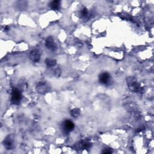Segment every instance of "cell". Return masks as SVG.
I'll use <instances>...</instances> for the list:
<instances>
[{
  "label": "cell",
  "mask_w": 154,
  "mask_h": 154,
  "mask_svg": "<svg viewBox=\"0 0 154 154\" xmlns=\"http://www.w3.org/2000/svg\"><path fill=\"white\" fill-rule=\"evenodd\" d=\"M45 63L48 67H53L56 65V60L50 58H46L45 60Z\"/></svg>",
  "instance_id": "30bf717a"
},
{
  "label": "cell",
  "mask_w": 154,
  "mask_h": 154,
  "mask_svg": "<svg viewBox=\"0 0 154 154\" xmlns=\"http://www.w3.org/2000/svg\"><path fill=\"white\" fill-rule=\"evenodd\" d=\"M70 114L73 117L76 118L80 114V109L79 108H74L71 110Z\"/></svg>",
  "instance_id": "7c38bea8"
},
{
  "label": "cell",
  "mask_w": 154,
  "mask_h": 154,
  "mask_svg": "<svg viewBox=\"0 0 154 154\" xmlns=\"http://www.w3.org/2000/svg\"><path fill=\"white\" fill-rule=\"evenodd\" d=\"M41 57V53L39 49H32L29 53V58L33 61L37 63L40 61Z\"/></svg>",
  "instance_id": "52a82bcc"
},
{
  "label": "cell",
  "mask_w": 154,
  "mask_h": 154,
  "mask_svg": "<svg viewBox=\"0 0 154 154\" xmlns=\"http://www.w3.org/2000/svg\"><path fill=\"white\" fill-rule=\"evenodd\" d=\"M112 152V151L111 150V149H109V148L104 149L102 151V153H105V154H109V153H111Z\"/></svg>",
  "instance_id": "5bb4252c"
},
{
  "label": "cell",
  "mask_w": 154,
  "mask_h": 154,
  "mask_svg": "<svg viewBox=\"0 0 154 154\" xmlns=\"http://www.w3.org/2000/svg\"><path fill=\"white\" fill-rule=\"evenodd\" d=\"M99 82L105 85H109L111 84V76L108 72H103L99 76Z\"/></svg>",
  "instance_id": "277c9868"
},
{
  "label": "cell",
  "mask_w": 154,
  "mask_h": 154,
  "mask_svg": "<svg viewBox=\"0 0 154 154\" xmlns=\"http://www.w3.org/2000/svg\"><path fill=\"white\" fill-rule=\"evenodd\" d=\"M80 14L82 17H86L88 14V9L86 7H83L81 10Z\"/></svg>",
  "instance_id": "4fadbf2b"
},
{
  "label": "cell",
  "mask_w": 154,
  "mask_h": 154,
  "mask_svg": "<svg viewBox=\"0 0 154 154\" xmlns=\"http://www.w3.org/2000/svg\"><path fill=\"white\" fill-rule=\"evenodd\" d=\"M45 46L48 49L52 51L57 49V45L54 42L53 37L51 36H49L47 37L45 41Z\"/></svg>",
  "instance_id": "8992f818"
},
{
  "label": "cell",
  "mask_w": 154,
  "mask_h": 154,
  "mask_svg": "<svg viewBox=\"0 0 154 154\" xmlns=\"http://www.w3.org/2000/svg\"><path fill=\"white\" fill-rule=\"evenodd\" d=\"M128 84L130 90L134 92H138L141 90V87L140 84L137 82L135 79L132 77L128 78Z\"/></svg>",
  "instance_id": "3957f363"
},
{
  "label": "cell",
  "mask_w": 154,
  "mask_h": 154,
  "mask_svg": "<svg viewBox=\"0 0 154 154\" xmlns=\"http://www.w3.org/2000/svg\"><path fill=\"white\" fill-rule=\"evenodd\" d=\"M49 7L51 10H58L61 7V1L59 0L52 1L49 3Z\"/></svg>",
  "instance_id": "9c48e42d"
},
{
  "label": "cell",
  "mask_w": 154,
  "mask_h": 154,
  "mask_svg": "<svg viewBox=\"0 0 154 154\" xmlns=\"http://www.w3.org/2000/svg\"><path fill=\"white\" fill-rule=\"evenodd\" d=\"M79 146L82 149H87L91 146V144L88 141H83L79 143Z\"/></svg>",
  "instance_id": "8fae6325"
},
{
  "label": "cell",
  "mask_w": 154,
  "mask_h": 154,
  "mask_svg": "<svg viewBox=\"0 0 154 154\" xmlns=\"http://www.w3.org/2000/svg\"><path fill=\"white\" fill-rule=\"evenodd\" d=\"M9 29H10V28H9V27H8V26H6L4 28V31H8Z\"/></svg>",
  "instance_id": "9a60e30c"
},
{
  "label": "cell",
  "mask_w": 154,
  "mask_h": 154,
  "mask_svg": "<svg viewBox=\"0 0 154 154\" xmlns=\"http://www.w3.org/2000/svg\"><path fill=\"white\" fill-rule=\"evenodd\" d=\"M36 90L40 94H45L49 90V87L46 82H39L36 85Z\"/></svg>",
  "instance_id": "5b68a950"
},
{
  "label": "cell",
  "mask_w": 154,
  "mask_h": 154,
  "mask_svg": "<svg viewBox=\"0 0 154 154\" xmlns=\"http://www.w3.org/2000/svg\"><path fill=\"white\" fill-rule=\"evenodd\" d=\"M22 99V93L17 88H14L11 92V102L14 105H19Z\"/></svg>",
  "instance_id": "7a4b0ae2"
},
{
  "label": "cell",
  "mask_w": 154,
  "mask_h": 154,
  "mask_svg": "<svg viewBox=\"0 0 154 154\" xmlns=\"http://www.w3.org/2000/svg\"><path fill=\"white\" fill-rule=\"evenodd\" d=\"M14 141L13 138L11 135H8L5 138L4 141V147L7 150H11L14 147Z\"/></svg>",
  "instance_id": "ba28073f"
},
{
  "label": "cell",
  "mask_w": 154,
  "mask_h": 154,
  "mask_svg": "<svg viewBox=\"0 0 154 154\" xmlns=\"http://www.w3.org/2000/svg\"><path fill=\"white\" fill-rule=\"evenodd\" d=\"M75 128V124L70 120L67 119L63 122L61 124V130L63 134H69Z\"/></svg>",
  "instance_id": "6da1fadb"
}]
</instances>
